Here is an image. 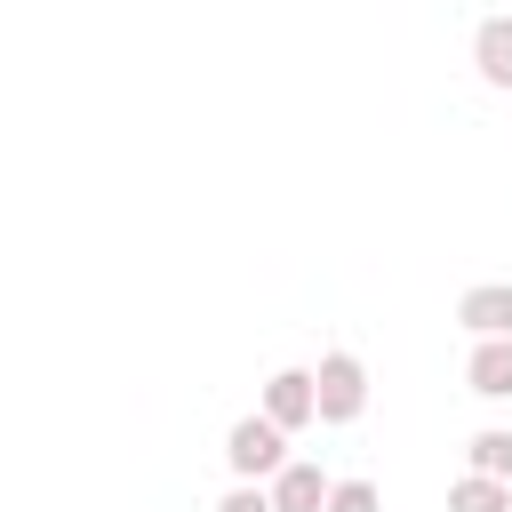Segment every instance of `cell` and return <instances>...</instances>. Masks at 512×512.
<instances>
[{"label":"cell","mask_w":512,"mask_h":512,"mask_svg":"<svg viewBox=\"0 0 512 512\" xmlns=\"http://www.w3.org/2000/svg\"><path fill=\"white\" fill-rule=\"evenodd\" d=\"M464 472H488V480H512V424H488L464 440Z\"/></svg>","instance_id":"ba28073f"},{"label":"cell","mask_w":512,"mask_h":512,"mask_svg":"<svg viewBox=\"0 0 512 512\" xmlns=\"http://www.w3.org/2000/svg\"><path fill=\"white\" fill-rule=\"evenodd\" d=\"M320 424H360L368 416V368L360 352H320Z\"/></svg>","instance_id":"7a4b0ae2"},{"label":"cell","mask_w":512,"mask_h":512,"mask_svg":"<svg viewBox=\"0 0 512 512\" xmlns=\"http://www.w3.org/2000/svg\"><path fill=\"white\" fill-rule=\"evenodd\" d=\"M264 416L288 424V432L320 424V376H312V368H280V376L264 384Z\"/></svg>","instance_id":"3957f363"},{"label":"cell","mask_w":512,"mask_h":512,"mask_svg":"<svg viewBox=\"0 0 512 512\" xmlns=\"http://www.w3.org/2000/svg\"><path fill=\"white\" fill-rule=\"evenodd\" d=\"M224 464H232V480H272V472L288 464V424H272L264 408L240 416V424L224 432Z\"/></svg>","instance_id":"6da1fadb"},{"label":"cell","mask_w":512,"mask_h":512,"mask_svg":"<svg viewBox=\"0 0 512 512\" xmlns=\"http://www.w3.org/2000/svg\"><path fill=\"white\" fill-rule=\"evenodd\" d=\"M264 488H272V504H280V512H328V488H336V480H328L320 464L288 456V464H280V472H272Z\"/></svg>","instance_id":"5b68a950"},{"label":"cell","mask_w":512,"mask_h":512,"mask_svg":"<svg viewBox=\"0 0 512 512\" xmlns=\"http://www.w3.org/2000/svg\"><path fill=\"white\" fill-rule=\"evenodd\" d=\"M464 384H472L480 400H512V336H472Z\"/></svg>","instance_id":"8992f818"},{"label":"cell","mask_w":512,"mask_h":512,"mask_svg":"<svg viewBox=\"0 0 512 512\" xmlns=\"http://www.w3.org/2000/svg\"><path fill=\"white\" fill-rule=\"evenodd\" d=\"M448 512H512V480H488V472H464L448 488Z\"/></svg>","instance_id":"9c48e42d"},{"label":"cell","mask_w":512,"mask_h":512,"mask_svg":"<svg viewBox=\"0 0 512 512\" xmlns=\"http://www.w3.org/2000/svg\"><path fill=\"white\" fill-rule=\"evenodd\" d=\"M472 72L488 88H512V16H480L472 24Z\"/></svg>","instance_id":"52a82bcc"},{"label":"cell","mask_w":512,"mask_h":512,"mask_svg":"<svg viewBox=\"0 0 512 512\" xmlns=\"http://www.w3.org/2000/svg\"><path fill=\"white\" fill-rule=\"evenodd\" d=\"M216 512H280V504H272V488H264V480H232V488L216 496Z\"/></svg>","instance_id":"8fae6325"},{"label":"cell","mask_w":512,"mask_h":512,"mask_svg":"<svg viewBox=\"0 0 512 512\" xmlns=\"http://www.w3.org/2000/svg\"><path fill=\"white\" fill-rule=\"evenodd\" d=\"M328 512H384V496H376V480H336Z\"/></svg>","instance_id":"30bf717a"},{"label":"cell","mask_w":512,"mask_h":512,"mask_svg":"<svg viewBox=\"0 0 512 512\" xmlns=\"http://www.w3.org/2000/svg\"><path fill=\"white\" fill-rule=\"evenodd\" d=\"M456 320L464 336H512V280H472L456 296Z\"/></svg>","instance_id":"277c9868"}]
</instances>
